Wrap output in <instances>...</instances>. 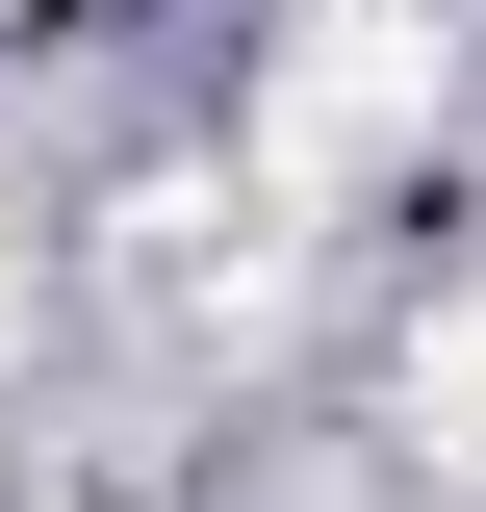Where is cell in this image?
Masks as SVG:
<instances>
[{
    "label": "cell",
    "instance_id": "obj_1",
    "mask_svg": "<svg viewBox=\"0 0 486 512\" xmlns=\"http://www.w3.org/2000/svg\"><path fill=\"white\" fill-rule=\"evenodd\" d=\"M435 103H461V26H435V0H307L282 52H256V180L359 205V180L435 154Z\"/></svg>",
    "mask_w": 486,
    "mask_h": 512
},
{
    "label": "cell",
    "instance_id": "obj_2",
    "mask_svg": "<svg viewBox=\"0 0 486 512\" xmlns=\"http://www.w3.org/2000/svg\"><path fill=\"white\" fill-rule=\"evenodd\" d=\"M384 410H410V461H435V487H486V308H435Z\"/></svg>",
    "mask_w": 486,
    "mask_h": 512
}]
</instances>
